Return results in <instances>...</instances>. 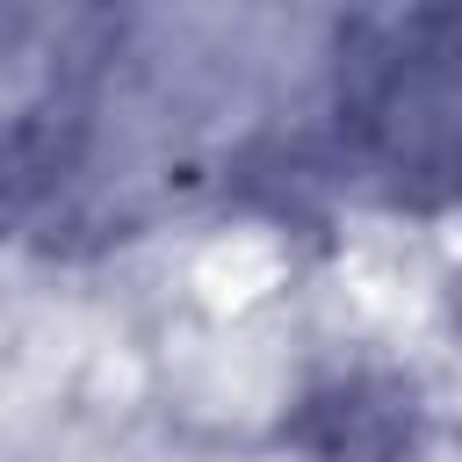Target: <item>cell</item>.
<instances>
[{"mask_svg": "<svg viewBox=\"0 0 462 462\" xmlns=\"http://www.w3.org/2000/svg\"><path fill=\"white\" fill-rule=\"evenodd\" d=\"M339 108L390 180H462V0H411L375 22L346 58Z\"/></svg>", "mask_w": 462, "mask_h": 462, "instance_id": "cell-1", "label": "cell"}]
</instances>
